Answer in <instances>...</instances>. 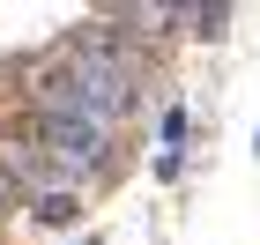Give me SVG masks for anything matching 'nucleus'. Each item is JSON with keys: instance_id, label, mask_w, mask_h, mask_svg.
Wrapping results in <instances>:
<instances>
[{"instance_id": "nucleus-5", "label": "nucleus", "mask_w": 260, "mask_h": 245, "mask_svg": "<svg viewBox=\"0 0 260 245\" xmlns=\"http://www.w3.org/2000/svg\"><path fill=\"white\" fill-rule=\"evenodd\" d=\"M82 245H104V238H97V230H89V238H82Z\"/></svg>"}, {"instance_id": "nucleus-4", "label": "nucleus", "mask_w": 260, "mask_h": 245, "mask_svg": "<svg viewBox=\"0 0 260 245\" xmlns=\"http://www.w3.org/2000/svg\"><path fill=\"white\" fill-rule=\"evenodd\" d=\"M15 208H22V193H15V186H8V179H0V223H8Z\"/></svg>"}, {"instance_id": "nucleus-3", "label": "nucleus", "mask_w": 260, "mask_h": 245, "mask_svg": "<svg viewBox=\"0 0 260 245\" xmlns=\"http://www.w3.org/2000/svg\"><path fill=\"white\" fill-rule=\"evenodd\" d=\"M30 216H38L45 230H75L82 223V193H75V186H45L38 201H30Z\"/></svg>"}, {"instance_id": "nucleus-1", "label": "nucleus", "mask_w": 260, "mask_h": 245, "mask_svg": "<svg viewBox=\"0 0 260 245\" xmlns=\"http://www.w3.org/2000/svg\"><path fill=\"white\" fill-rule=\"evenodd\" d=\"M30 134H38V149L52 156L60 186L89 179V171H104V163L119 156V126H97V119H30Z\"/></svg>"}, {"instance_id": "nucleus-6", "label": "nucleus", "mask_w": 260, "mask_h": 245, "mask_svg": "<svg viewBox=\"0 0 260 245\" xmlns=\"http://www.w3.org/2000/svg\"><path fill=\"white\" fill-rule=\"evenodd\" d=\"M253 156H260V126H253Z\"/></svg>"}, {"instance_id": "nucleus-2", "label": "nucleus", "mask_w": 260, "mask_h": 245, "mask_svg": "<svg viewBox=\"0 0 260 245\" xmlns=\"http://www.w3.org/2000/svg\"><path fill=\"white\" fill-rule=\"evenodd\" d=\"M0 179L15 186L22 201H38L45 186H60V171H52V156H45V149H38V134H30V119L0 134Z\"/></svg>"}]
</instances>
